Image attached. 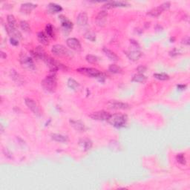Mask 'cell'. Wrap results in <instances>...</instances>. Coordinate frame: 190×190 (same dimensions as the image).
<instances>
[{"instance_id": "e0dca14e", "label": "cell", "mask_w": 190, "mask_h": 190, "mask_svg": "<svg viewBox=\"0 0 190 190\" xmlns=\"http://www.w3.org/2000/svg\"><path fill=\"white\" fill-rule=\"evenodd\" d=\"M36 7V5H34V4L31 3V2H27L22 4L20 7V11H22V13H31L34 8Z\"/></svg>"}, {"instance_id": "7a4b0ae2", "label": "cell", "mask_w": 190, "mask_h": 190, "mask_svg": "<svg viewBox=\"0 0 190 190\" xmlns=\"http://www.w3.org/2000/svg\"><path fill=\"white\" fill-rule=\"evenodd\" d=\"M127 116L125 114H111L110 117L108 118V122L110 124H112L114 126L117 128L123 127L127 123Z\"/></svg>"}, {"instance_id": "ba28073f", "label": "cell", "mask_w": 190, "mask_h": 190, "mask_svg": "<svg viewBox=\"0 0 190 190\" xmlns=\"http://www.w3.org/2000/svg\"><path fill=\"white\" fill-rule=\"evenodd\" d=\"M25 102H26V105L28 106V108L33 113L36 115L40 116V108H39L38 105L36 104V102L34 101V100L30 98H26L25 100Z\"/></svg>"}, {"instance_id": "5bb4252c", "label": "cell", "mask_w": 190, "mask_h": 190, "mask_svg": "<svg viewBox=\"0 0 190 190\" xmlns=\"http://www.w3.org/2000/svg\"><path fill=\"white\" fill-rule=\"evenodd\" d=\"M128 58L131 61H137L142 56V53L138 50H131V51H128L125 52Z\"/></svg>"}, {"instance_id": "9c48e42d", "label": "cell", "mask_w": 190, "mask_h": 190, "mask_svg": "<svg viewBox=\"0 0 190 190\" xmlns=\"http://www.w3.org/2000/svg\"><path fill=\"white\" fill-rule=\"evenodd\" d=\"M111 116V114H109L107 112L100 111L94 112L90 115V117H92L93 120H97V121H107L108 118Z\"/></svg>"}, {"instance_id": "4fadbf2b", "label": "cell", "mask_w": 190, "mask_h": 190, "mask_svg": "<svg viewBox=\"0 0 190 190\" xmlns=\"http://www.w3.org/2000/svg\"><path fill=\"white\" fill-rule=\"evenodd\" d=\"M31 53V55L34 57L36 58V59H42V60H44L45 57H47V54H46L45 50L40 46L36 47V49L34 51H32Z\"/></svg>"}, {"instance_id": "4316f807", "label": "cell", "mask_w": 190, "mask_h": 190, "mask_svg": "<svg viewBox=\"0 0 190 190\" xmlns=\"http://www.w3.org/2000/svg\"><path fill=\"white\" fill-rule=\"evenodd\" d=\"M108 71L113 74H121L122 73V71H123L121 68L119 67L117 65H115V64H112V65H110L109 67H108Z\"/></svg>"}, {"instance_id": "f1b7e54d", "label": "cell", "mask_w": 190, "mask_h": 190, "mask_svg": "<svg viewBox=\"0 0 190 190\" xmlns=\"http://www.w3.org/2000/svg\"><path fill=\"white\" fill-rule=\"evenodd\" d=\"M154 77L156 78L158 80H161V81H165V80H168L169 79V76L168 74L165 73H158V74H154Z\"/></svg>"}, {"instance_id": "7c38bea8", "label": "cell", "mask_w": 190, "mask_h": 190, "mask_svg": "<svg viewBox=\"0 0 190 190\" xmlns=\"http://www.w3.org/2000/svg\"><path fill=\"white\" fill-rule=\"evenodd\" d=\"M68 47L74 51H79L81 49V44L76 38H69L66 40Z\"/></svg>"}, {"instance_id": "f35d334b", "label": "cell", "mask_w": 190, "mask_h": 190, "mask_svg": "<svg viewBox=\"0 0 190 190\" xmlns=\"http://www.w3.org/2000/svg\"><path fill=\"white\" fill-rule=\"evenodd\" d=\"M187 86H184V85H179V86H178V88H179L180 90H183Z\"/></svg>"}, {"instance_id": "8fae6325", "label": "cell", "mask_w": 190, "mask_h": 190, "mask_svg": "<svg viewBox=\"0 0 190 190\" xmlns=\"http://www.w3.org/2000/svg\"><path fill=\"white\" fill-rule=\"evenodd\" d=\"M108 17V13L106 11H101L96 17V23L99 27L105 26L106 22V19Z\"/></svg>"}, {"instance_id": "d6986e66", "label": "cell", "mask_w": 190, "mask_h": 190, "mask_svg": "<svg viewBox=\"0 0 190 190\" xmlns=\"http://www.w3.org/2000/svg\"><path fill=\"white\" fill-rule=\"evenodd\" d=\"M102 51L104 52V54L107 56V57L109 58L112 61H118L119 60V57L114 52L111 51L110 49H108L107 48H103Z\"/></svg>"}, {"instance_id": "9a60e30c", "label": "cell", "mask_w": 190, "mask_h": 190, "mask_svg": "<svg viewBox=\"0 0 190 190\" xmlns=\"http://www.w3.org/2000/svg\"><path fill=\"white\" fill-rule=\"evenodd\" d=\"M59 20L61 21L62 27H63L64 30L70 31L73 28V23L71 22L69 19H67L65 16H63V15H60V16L59 17Z\"/></svg>"}, {"instance_id": "52a82bcc", "label": "cell", "mask_w": 190, "mask_h": 190, "mask_svg": "<svg viewBox=\"0 0 190 190\" xmlns=\"http://www.w3.org/2000/svg\"><path fill=\"white\" fill-rule=\"evenodd\" d=\"M108 108L114 110H125L129 108V105L125 102L117 101V100H112L108 103Z\"/></svg>"}, {"instance_id": "8992f818", "label": "cell", "mask_w": 190, "mask_h": 190, "mask_svg": "<svg viewBox=\"0 0 190 190\" xmlns=\"http://www.w3.org/2000/svg\"><path fill=\"white\" fill-rule=\"evenodd\" d=\"M19 59H20L21 64L24 68H26V69L30 70L35 69L34 63L31 57L27 56L26 54H21Z\"/></svg>"}, {"instance_id": "2e32d148", "label": "cell", "mask_w": 190, "mask_h": 190, "mask_svg": "<svg viewBox=\"0 0 190 190\" xmlns=\"http://www.w3.org/2000/svg\"><path fill=\"white\" fill-rule=\"evenodd\" d=\"M88 15L86 12H81L77 17V23L79 26H86L88 23Z\"/></svg>"}, {"instance_id": "484cf974", "label": "cell", "mask_w": 190, "mask_h": 190, "mask_svg": "<svg viewBox=\"0 0 190 190\" xmlns=\"http://www.w3.org/2000/svg\"><path fill=\"white\" fill-rule=\"evenodd\" d=\"M68 86H69L70 88L73 89V90H77L79 87V84L75 79L70 78L69 79V80H68Z\"/></svg>"}, {"instance_id": "277c9868", "label": "cell", "mask_w": 190, "mask_h": 190, "mask_svg": "<svg viewBox=\"0 0 190 190\" xmlns=\"http://www.w3.org/2000/svg\"><path fill=\"white\" fill-rule=\"evenodd\" d=\"M51 52L57 57H69L71 55V52L67 48L63 45H54L51 48Z\"/></svg>"}, {"instance_id": "d4e9b609", "label": "cell", "mask_w": 190, "mask_h": 190, "mask_svg": "<svg viewBox=\"0 0 190 190\" xmlns=\"http://www.w3.org/2000/svg\"><path fill=\"white\" fill-rule=\"evenodd\" d=\"M146 80V77L143 75V74H137L134 75L132 81L137 83H144Z\"/></svg>"}, {"instance_id": "f546056e", "label": "cell", "mask_w": 190, "mask_h": 190, "mask_svg": "<svg viewBox=\"0 0 190 190\" xmlns=\"http://www.w3.org/2000/svg\"><path fill=\"white\" fill-rule=\"evenodd\" d=\"M45 32L48 36L50 37H54V27L52 26L51 24L48 23V24L45 27Z\"/></svg>"}, {"instance_id": "30bf717a", "label": "cell", "mask_w": 190, "mask_h": 190, "mask_svg": "<svg viewBox=\"0 0 190 190\" xmlns=\"http://www.w3.org/2000/svg\"><path fill=\"white\" fill-rule=\"evenodd\" d=\"M128 5L127 2H119V1H112L108 2L105 3L102 6V8L104 9H112L114 8V7H126Z\"/></svg>"}, {"instance_id": "5b68a950", "label": "cell", "mask_w": 190, "mask_h": 190, "mask_svg": "<svg viewBox=\"0 0 190 190\" xmlns=\"http://www.w3.org/2000/svg\"><path fill=\"white\" fill-rule=\"evenodd\" d=\"M170 6H171V3H170L169 2H164L160 5H159L158 7H154V8L150 10V11L147 13V14L149 15L150 17H157L160 16V15L162 13L163 11H166V10H168Z\"/></svg>"}, {"instance_id": "7402d4cb", "label": "cell", "mask_w": 190, "mask_h": 190, "mask_svg": "<svg viewBox=\"0 0 190 190\" xmlns=\"http://www.w3.org/2000/svg\"><path fill=\"white\" fill-rule=\"evenodd\" d=\"M48 10H49L50 12L51 13H59L63 11V7H62L60 5H57V4L55 3H49L48 5Z\"/></svg>"}, {"instance_id": "4dcf8cb0", "label": "cell", "mask_w": 190, "mask_h": 190, "mask_svg": "<svg viewBox=\"0 0 190 190\" xmlns=\"http://www.w3.org/2000/svg\"><path fill=\"white\" fill-rule=\"evenodd\" d=\"M11 78H12L14 81H16L17 83H22V78H21L20 76L17 73L16 71H14V70H11Z\"/></svg>"}, {"instance_id": "ffe728a7", "label": "cell", "mask_w": 190, "mask_h": 190, "mask_svg": "<svg viewBox=\"0 0 190 190\" xmlns=\"http://www.w3.org/2000/svg\"><path fill=\"white\" fill-rule=\"evenodd\" d=\"M37 39L39 42L43 45H48L49 44V40H48L47 34H45L44 32L40 31L37 34Z\"/></svg>"}, {"instance_id": "603a6c76", "label": "cell", "mask_w": 190, "mask_h": 190, "mask_svg": "<svg viewBox=\"0 0 190 190\" xmlns=\"http://www.w3.org/2000/svg\"><path fill=\"white\" fill-rule=\"evenodd\" d=\"M80 146L84 149L85 151H88L92 147V142L88 139H83L79 141Z\"/></svg>"}, {"instance_id": "ac0fdd59", "label": "cell", "mask_w": 190, "mask_h": 190, "mask_svg": "<svg viewBox=\"0 0 190 190\" xmlns=\"http://www.w3.org/2000/svg\"><path fill=\"white\" fill-rule=\"evenodd\" d=\"M70 123H71V126H73L75 129L77 130V131H83L85 130V125L82 121L71 120V121H70Z\"/></svg>"}, {"instance_id": "d6a6232c", "label": "cell", "mask_w": 190, "mask_h": 190, "mask_svg": "<svg viewBox=\"0 0 190 190\" xmlns=\"http://www.w3.org/2000/svg\"><path fill=\"white\" fill-rule=\"evenodd\" d=\"M176 160H177L178 163H179V164L182 165L186 164V163H187L184 154H178L177 156H176Z\"/></svg>"}, {"instance_id": "d590c367", "label": "cell", "mask_w": 190, "mask_h": 190, "mask_svg": "<svg viewBox=\"0 0 190 190\" xmlns=\"http://www.w3.org/2000/svg\"><path fill=\"white\" fill-rule=\"evenodd\" d=\"M146 67L143 66V65H140V66H139L137 69V71H138L139 74H143L145 71H146Z\"/></svg>"}, {"instance_id": "83f0119b", "label": "cell", "mask_w": 190, "mask_h": 190, "mask_svg": "<svg viewBox=\"0 0 190 190\" xmlns=\"http://www.w3.org/2000/svg\"><path fill=\"white\" fill-rule=\"evenodd\" d=\"M86 59L88 63L91 64H97L99 62V58L92 54H88L86 57Z\"/></svg>"}, {"instance_id": "44dd1931", "label": "cell", "mask_w": 190, "mask_h": 190, "mask_svg": "<svg viewBox=\"0 0 190 190\" xmlns=\"http://www.w3.org/2000/svg\"><path fill=\"white\" fill-rule=\"evenodd\" d=\"M51 138L54 141L59 143H66L69 140V137L65 135H60V134H53L51 135Z\"/></svg>"}, {"instance_id": "8d00e7d4", "label": "cell", "mask_w": 190, "mask_h": 190, "mask_svg": "<svg viewBox=\"0 0 190 190\" xmlns=\"http://www.w3.org/2000/svg\"><path fill=\"white\" fill-rule=\"evenodd\" d=\"M182 43L186 45H189V37L188 36H185L183 40H182Z\"/></svg>"}, {"instance_id": "1f68e13d", "label": "cell", "mask_w": 190, "mask_h": 190, "mask_svg": "<svg viewBox=\"0 0 190 190\" xmlns=\"http://www.w3.org/2000/svg\"><path fill=\"white\" fill-rule=\"evenodd\" d=\"M20 27L22 28V30L25 32H30L31 31V27L29 26V24L26 21H21L20 22Z\"/></svg>"}, {"instance_id": "6da1fadb", "label": "cell", "mask_w": 190, "mask_h": 190, "mask_svg": "<svg viewBox=\"0 0 190 190\" xmlns=\"http://www.w3.org/2000/svg\"><path fill=\"white\" fill-rule=\"evenodd\" d=\"M41 85L45 90L48 92H54L57 88V78L55 73L48 75L42 81Z\"/></svg>"}, {"instance_id": "3957f363", "label": "cell", "mask_w": 190, "mask_h": 190, "mask_svg": "<svg viewBox=\"0 0 190 190\" xmlns=\"http://www.w3.org/2000/svg\"><path fill=\"white\" fill-rule=\"evenodd\" d=\"M79 73L82 74L86 75L88 77H94V78H97L101 79L102 78H104V75L101 71L99 70L94 69V68H79L77 70Z\"/></svg>"}, {"instance_id": "74e56055", "label": "cell", "mask_w": 190, "mask_h": 190, "mask_svg": "<svg viewBox=\"0 0 190 190\" xmlns=\"http://www.w3.org/2000/svg\"><path fill=\"white\" fill-rule=\"evenodd\" d=\"M0 55H1V58H2V59H5V58L7 57L6 54H5V53H4L3 51H1V54H0Z\"/></svg>"}, {"instance_id": "e575fe53", "label": "cell", "mask_w": 190, "mask_h": 190, "mask_svg": "<svg viewBox=\"0 0 190 190\" xmlns=\"http://www.w3.org/2000/svg\"><path fill=\"white\" fill-rule=\"evenodd\" d=\"M10 42H11V44L13 45H19V41L16 38H13V37H11L10 39Z\"/></svg>"}, {"instance_id": "836d02e7", "label": "cell", "mask_w": 190, "mask_h": 190, "mask_svg": "<svg viewBox=\"0 0 190 190\" xmlns=\"http://www.w3.org/2000/svg\"><path fill=\"white\" fill-rule=\"evenodd\" d=\"M85 37L92 42H94L96 40V35H95L94 33L92 31H88L86 33V34H85Z\"/></svg>"}, {"instance_id": "cb8c5ba5", "label": "cell", "mask_w": 190, "mask_h": 190, "mask_svg": "<svg viewBox=\"0 0 190 190\" xmlns=\"http://www.w3.org/2000/svg\"><path fill=\"white\" fill-rule=\"evenodd\" d=\"M7 21L8 27L11 28H17V21L13 15L9 14L7 17Z\"/></svg>"}]
</instances>
